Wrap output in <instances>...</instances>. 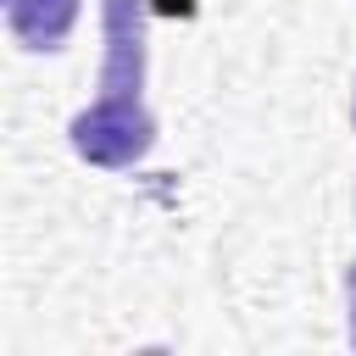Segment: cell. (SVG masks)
<instances>
[{
	"label": "cell",
	"mask_w": 356,
	"mask_h": 356,
	"mask_svg": "<svg viewBox=\"0 0 356 356\" xmlns=\"http://www.w3.org/2000/svg\"><path fill=\"white\" fill-rule=\"evenodd\" d=\"M345 300H350V345H356V261L345 267Z\"/></svg>",
	"instance_id": "277c9868"
},
{
	"label": "cell",
	"mask_w": 356,
	"mask_h": 356,
	"mask_svg": "<svg viewBox=\"0 0 356 356\" xmlns=\"http://www.w3.org/2000/svg\"><path fill=\"white\" fill-rule=\"evenodd\" d=\"M350 122H356V89H350Z\"/></svg>",
	"instance_id": "5b68a950"
},
{
	"label": "cell",
	"mask_w": 356,
	"mask_h": 356,
	"mask_svg": "<svg viewBox=\"0 0 356 356\" xmlns=\"http://www.w3.org/2000/svg\"><path fill=\"white\" fill-rule=\"evenodd\" d=\"M195 6H200V0H150L156 17H195Z\"/></svg>",
	"instance_id": "3957f363"
},
{
	"label": "cell",
	"mask_w": 356,
	"mask_h": 356,
	"mask_svg": "<svg viewBox=\"0 0 356 356\" xmlns=\"http://www.w3.org/2000/svg\"><path fill=\"white\" fill-rule=\"evenodd\" d=\"M67 139L89 167L122 172V167L145 161V150L156 145V117L145 100H95L89 111H78L67 122Z\"/></svg>",
	"instance_id": "6da1fadb"
},
{
	"label": "cell",
	"mask_w": 356,
	"mask_h": 356,
	"mask_svg": "<svg viewBox=\"0 0 356 356\" xmlns=\"http://www.w3.org/2000/svg\"><path fill=\"white\" fill-rule=\"evenodd\" d=\"M78 22V0H6V28L22 50H61Z\"/></svg>",
	"instance_id": "7a4b0ae2"
}]
</instances>
